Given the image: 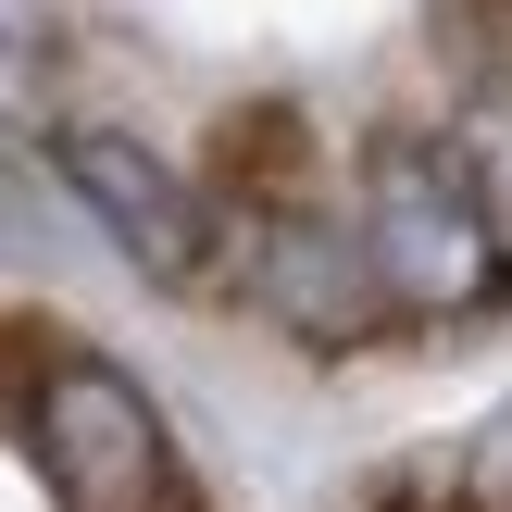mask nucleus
<instances>
[{
	"mask_svg": "<svg viewBox=\"0 0 512 512\" xmlns=\"http://www.w3.org/2000/svg\"><path fill=\"white\" fill-rule=\"evenodd\" d=\"M13 425L50 512H188V450H175L163 400L75 325L13 338Z\"/></svg>",
	"mask_w": 512,
	"mask_h": 512,
	"instance_id": "nucleus-1",
	"label": "nucleus"
},
{
	"mask_svg": "<svg viewBox=\"0 0 512 512\" xmlns=\"http://www.w3.org/2000/svg\"><path fill=\"white\" fill-rule=\"evenodd\" d=\"M338 200H350V238H363L375 300H388L400 338H425V325H475V313L512 300V238H500L488 188H475L438 138H375L363 163H350Z\"/></svg>",
	"mask_w": 512,
	"mask_h": 512,
	"instance_id": "nucleus-2",
	"label": "nucleus"
},
{
	"mask_svg": "<svg viewBox=\"0 0 512 512\" xmlns=\"http://www.w3.org/2000/svg\"><path fill=\"white\" fill-rule=\"evenodd\" d=\"M225 213V288L300 350H375L400 338L388 300H375V263L350 238L338 188H288V200H213Z\"/></svg>",
	"mask_w": 512,
	"mask_h": 512,
	"instance_id": "nucleus-3",
	"label": "nucleus"
},
{
	"mask_svg": "<svg viewBox=\"0 0 512 512\" xmlns=\"http://www.w3.org/2000/svg\"><path fill=\"white\" fill-rule=\"evenodd\" d=\"M50 163H63V188L113 225V250L150 275V288H225V213H213L200 175H175L163 150H138L125 125H63Z\"/></svg>",
	"mask_w": 512,
	"mask_h": 512,
	"instance_id": "nucleus-4",
	"label": "nucleus"
},
{
	"mask_svg": "<svg viewBox=\"0 0 512 512\" xmlns=\"http://www.w3.org/2000/svg\"><path fill=\"white\" fill-rule=\"evenodd\" d=\"M463 38H500V50H475V75L512 100V0H475V13H463Z\"/></svg>",
	"mask_w": 512,
	"mask_h": 512,
	"instance_id": "nucleus-5",
	"label": "nucleus"
}]
</instances>
